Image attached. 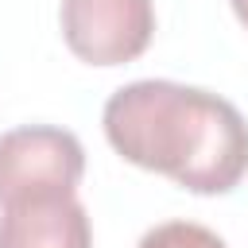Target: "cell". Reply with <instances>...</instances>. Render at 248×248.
Listing matches in <instances>:
<instances>
[{"instance_id": "cell-1", "label": "cell", "mask_w": 248, "mask_h": 248, "mask_svg": "<svg viewBox=\"0 0 248 248\" xmlns=\"http://www.w3.org/2000/svg\"><path fill=\"white\" fill-rule=\"evenodd\" d=\"M101 120L116 155L190 194H229L248 174V124L209 89L143 78L120 85Z\"/></svg>"}, {"instance_id": "cell-2", "label": "cell", "mask_w": 248, "mask_h": 248, "mask_svg": "<svg viewBox=\"0 0 248 248\" xmlns=\"http://www.w3.org/2000/svg\"><path fill=\"white\" fill-rule=\"evenodd\" d=\"M85 174L81 140L66 128L27 124L0 136V205L74 194Z\"/></svg>"}, {"instance_id": "cell-3", "label": "cell", "mask_w": 248, "mask_h": 248, "mask_svg": "<svg viewBox=\"0 0 248 248\" xmlns=\"http://www.w3.org/2000/svg\"><path fill=\"white\" fill-rule=\"evenodd\" d=\"M155 35L151 0H62V39L89 66H120Z\"/></svg>"}, {"instance_id": "cell-4", "label": "cell", "mask_w": 248, "mask_h": 248, "mask_svg": "<svg viewBox=\"0 0 248 248\" xmlns=\"http://www.w3.org/2000/svg\"><path fill=\"white\" fill-rule=\"evenodd\" d=\"M0 248H93L89 213L74 194L0 205Z\"/></svg>"}, {"instance_id": "cell-5", "label": "cell", "mask_w": 248, "mask_h": 248, "mask_svg": "<svg viewBox=\"0 0 248 248\" xmlns=\"http://www.w3.org/2000/svg\"><path fill=\"white\" fill-rule=\"evenodd\" d=\"M136 248H229L213 229L194 225V221H167L143 232Z\"/></svg>"}, {"instance_id": "cell-6", "label": "cell", "mask_w": 248, "mask_h": 248, "mask_svg": "<svg viewBox=\"0 0 248 248\" xmlns=\"http://www.w3.org/2000/svg\"><path fill=\"white\" fill-rule=\"evenodd\" d=\"M229 4H232V12H236V19H240V23L248 27V0H229Z\"/></svg>"}]
</instances>
